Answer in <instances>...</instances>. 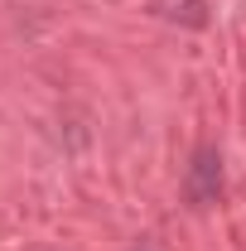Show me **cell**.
<instances>
[{"instance_id":"6da1fadb","label":"cell","mask_w":246,"mask_h":251,"mask_svg":"<svg viewBox=\"0 0 246 251\" xmlns=\"http://www.w3.org/2000/svg\"><path fill=\"white\" fill-rule=\"evenodd\" d=\"M184 198H188V208H213L222 198V155H217V145L193 150L188 174H184Z\"/></svg>"},{"instance_id":"7a4b0ae2","label":"cell","mask_w":246,"mask_h":251,"mask_svg":"<svg viewBox=\"0 0 246 251\" xmlns=\"http://www.w3.org/2000/svg\"><path fill=\"white\" fill-rule=\"evenodd\" d=\"M159 15L174 20L179 29H208V20H213V0H159Z\"/></svg>"},{"instance_id":"3957f363","label":"cell","mask_w":246,"mask_h":251,"mask_svg":"<svg viewBox=\"0 0 246 251\" xmlns=\"http://www.w3.org/2000/svg\"><path fill=\"white\" fill-rule=\"evenodd\" d=\"M135 251H150V247H135Z\"/></svg>"}]
</instances>
